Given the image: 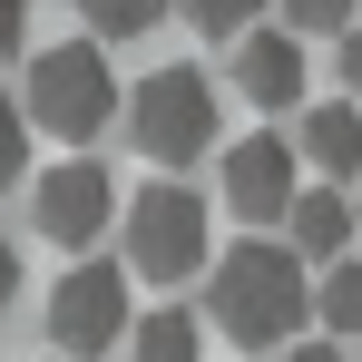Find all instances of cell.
<instances>
[{
	"label": "cell",
	"instance_id": "1",
	"mask_svg": "<svg viewBox=\"0 0 362 362\" xmlns=\"http://www.w3.org/2000/svg\"><path fill=\"white\" fill-rule=\"evenodd\" d=\"M206 303H216V323L235 333L245 353H264V343H294V333H303V313H313V274L294 264V245L245 235V245H226V255L206 264Z\"/></svg>",
	"mask_w": 362,
	"mask_h": 362
},
{
	"label": "cell",
	"instance_id": "2",
	"mask_svg": "<svg viewBox=\"0 0 362 362\" xmlns=\"http://www.w3.org/2000/svg\"><path fill=\"white\" fill-rule=\"evenodd\" d=\"M127 264L147 274V284H186V274H206L216 255H206V206H196V186L157 177L127 196Z\"/></svg>",
	"mask_w": 362,
	"mask_h": 362
},
{
	"label": "cell",
	"instance_id": "3",
	"mask_svg": "<svg viewBox=\"0 0 362 362\" xmlns=\"http://www.w3.org/2000/svg\"><path fill=\"white\" fill-rule=\"evenodd\" d=\"M127 137H137L157 167L206 157V147H216V88H206L196 69H157V78H137V88H127Z\"/></svg>",
	"mask_w": 362,
	"mask_h": 362
},
{
	"label": "cell",
	"instance_id": "4",
	"mask_svg": "<svg viewBox=\"0 0 362 362\" xmlns=\"http://www.w3.org/2000/svg\"><path fill=\"white\" fill-rule=\"evenodd\" d=\"M108 108H118V78L98 59V40H59V49L30 59V118L49 137H98Z\"/></svg>",
	"mask_w": 362,
	"mask_h": 362
},
{
	"label": "cell",
	"instance_id": "5",
	"mask_svg": "<svg viewBox=\"0 0 362 362\" xmlns=\"http://www.w3.org/2000/svg\"><path fill=\"white\" fill-rule=\"evenodd\" d=\"M49 343L59 353H108L127 343V274L118 264H69L49 284Z\"/></svg>",
	"mask_w": 362,
	"mask_h": 362
},
{
	"label": "cell",
	"instance_id": "6",
	"mask_svg": "<svg viewBox=\"0 0 362 362\" xmlns=\"http://www.w3.org/2000/svg\"><path fill=\"white\" fill-rule=\"evenodd\" d=\"M30 216H40L49 245H98L108 216H118V177L98 157H69V167H49V177L30 186Z\"/></svg>",
	"mask_w": 362,
	"mask_h": 362
},
{
	"label": "cell",
	"instance_id": "7",
	"mask_svg": "<svg viewBox=\"0 0 362 362\" xmlns=\"http://www.w3.org/2000/svg\"><path fill=\"white\" fill-rule=\"evenodd\" d=\"M294 196H303V157H294V137H245L235 157H226V206L235 216H294Z\"/></svg>",
	"mask_w": 362,
	"mask_h": 362
},
{
	"label": "cell",
	"instance_id": "8",
	"mask_svg": "<svg viewBox=\"0 0 362 362\" xmlns=\"http://www.w3.org/2000/svg\"><path fill=\"white\" fill-rule=\"evenodd\" d=\"M235 88L255 108H303V40L294 30H245L235 40Z\"/></svg>",
	"mask_w": 362,
	"mask_h": 362
},
{
	"label": "cell",
	"instance_id": "9",
	"mask_svg": "<svg viewBox=\"0 0 362 362\" xmlns=\"http://www.w3.org/2000/svg\"><path fill=\"white\" fill-rule=\"evenodd\" d=\"M294 157H303V167H323L333 186H343V177H362V108H353V98H313V108H303Z\"/></svg>",
	"mask_w": 362,
	"mask_h": 362
},
{
	"label": "cell",
	"instance_id": "10",
	"mask_svg": "<svg viewBox=\"0 0 362 362\" xmlns=\"http://www.w3.org/2000/svg\"><path fill=\"white\" fill-rule=\"evenodd\" d=\"M284 226H294V264H343V235H353V206H343V186H303Z\"/></svg>",
	"mask_w": 362,
	"mask_h": 362
},
{
	"label": "cell",
	"instance_id": "11",
	"mask_svg": "<svg viewBox=\"0 0 362 362\" xmlns=\"http://www.w3.org/2000/svg\"><path fill=\"white\" fill-rule=\"evenodd\" d=\"M127 353H137V362H196V353H206V333H196L186 303H157L147 323H127Z\"/></svg>",
	"mask_w": 362,
	"mask_h": 362
},
{
	"label": "cell",
	"instance_id": "12",
	"mask_svg": "<svg viewBox=\"0 0 362 362\" xmlns=\"http://www.w3.org/2000/svg\"><path fill=\"white\" fill-rule=\"evenodd\" d=\"M313 313H323L333 333H362V264H323V284H313Z\"/></svg>",
	"mask_w": 362,
	"mask_h": 362
},
{
	"label": "cell",
	"instance_id": "13",
	"mask_svg": "<svg viewBox=\"0 0 362 362\" xmlns=\"http://www.w3.org/2000/svg\"><path fill=\"white\" fill-rule=\"evenodd\" d=\"M78 20H88L98 40H137V30L167 20V0H78Z\"/></svg>",
	"mask_w": 362,
	"mask_h": 362
},
{
	"label": "cell",
	"instance_id": "14",
	"mask_svg": "<svg viewBox=\"0 0 362 362\" xmlns=\"http://www.w3.org/2000/svg\"><path fill=\"white\" fill-rule=\"evenodd\" d=\"M264 0H186V20L196 30H216V40H245V20H255Z\"/></svg>",
	"mask_w": 362,
	"mask_h": 362
},
{
	"label": "cell",
	"instance_id": "15",
	"mask_svg": "<svg viewBox=\"0 0 362 362\" xmlns=\"http://www.w3.org/2000/svg\"><path fill=\"white\" fill-rule=\"evenodd\" d=\"M353 10H362V0H284V20H294V30H333V40L353 30Z\"/></svg>",
	"mask_w": 362,
	"mask_h": 362
},
{
	"label": "cell",
	"instance_id": "16",
	"mask_svg": "<svg viewBox=\"0 0 362 362\" xmlns=\"http://www.w3.org/2000/svg\"><path fill=\"white\" fill-rule=\"evenodd\" d=\"M20 167H30V118H20V108L0 98V186L20 177Z\"/></svg>",
	"mask_w": 362,
	"mask_h": 362
},
{
	"label": "cell",
	"instance_id": "17",
	"mask_svg": "<svg viewBox=\"0 0 362 362\" xmlns=\"http://www.w3.org/2000/svg\"><path fill=\"white\" fill-rule=\"evenodd\" d=\"M20 30H30V0H0V59L20 49Z\"/></svg>",
	"mask_w": 362,
	"mask_h": 362
},
{
	"label": "cell",
	"instance_id": "18",
	"mask_svg": "<svg viewBox=\"0 0 362 362\" xmlns=\"http://www.w3.org/2000/svg\"><path fill=\"white\" fill-rule=\"evenodd\" d=\"M10 294H20V245L0 235V313H10Z\"/></svg>",
	"mask_w": 362,
	"mask_h": 362
},
{
	"label": "cell",
	"instance_id": "19",
	"mask_svg": "<svg viewBox=\"0 0 362 362\" xmlns=\"http://www.w3.org/2000/svg\"><path fill=\"white\" fill-rule=\"evenodd\" d=\"M343 88H362V20L343 30Z\"/></svg>",
	"mask_w": 362,
	"mask_h": 362
},
{
	"label": "cell",
	"instance_id": "20",
	"mask_svg": "<svg viewBox=\"0 0 362 362\" xmlns=\"http://www.w3.org/2000/svg\"><path fill=\"white\" fill-rule=\"evenodd\" d=\"M284 362H343V353H333V343H294Z\"/></svg>",
	"mask_w": 362,
	"mask_h": 362
},
{
	"label": "cell",
	"instance_id": "21",
	"mask_svg": "<svg viewBox=\"0 0 362 362\" xmlns=\"http://www.w3.org/2000/svg\"><path fill=\"white\" fill-rule=\"evenodd\" d=\"M353 235H362V206H353Z\"/></svg>",
	"mask_w": 362,
	"mask_h": 362
}]
</instances>
